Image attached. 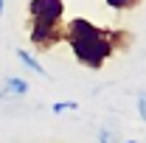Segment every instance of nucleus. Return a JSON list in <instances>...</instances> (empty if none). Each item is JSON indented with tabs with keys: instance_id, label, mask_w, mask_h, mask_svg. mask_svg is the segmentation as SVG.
Segmentation results:
<instances>
[{
	"instance_id": "obj_1",
	"label": "nucleus",
	"mask_w": 146,
	"mask_h": 143,
	"mask_svg": "<svg viewBox=\"0 0 146 143\" xmlns=\"http://www.w3.org/2000/svg\"><path fill=\"white\" fill-rule=\"evenodd\" d=\"M62 42H68L76 62L82 68H90V70H101L104 62L115 54L112 45H110L107 28H101V25H96L84 17H73L70 23H65Z\"/></svg>"
},
{
	"instance_id": "obj_2",
	"label": "nucleus",
	"mask_w": 146,
	"mask_h": 143,
	"mask_svg": "<svg viewBox=\"0 0 146 143\" xmlns=\"http://www.w3.org/2000/svg\"><path fill=\"white\" fill-rule=\"evenodd\" d=\"M62 34H65V20H28V39L39 54L59 45Z\"/></svg>"
},
{
	"instance_id": "obj_3",
	"label": "nucleus",
	"mask_w": 146,
	"mask_h": 143,
	"mask_svg": "<svg viewBox=\"0 0 146 143\" xmlns=\"http://www.w3.org/2000/svg\"><path fill=\"white\" fill-rule=\"evenodd\" d=\"M28 17L31 20H62L65 17V3L62 0H31L28 3Z\"/></svg>"
},
{
	"instance_id": "obj_4",
	"label": "nucleus",
	"mask_w": 146,
	"mask_h": 143,
	"mask_svg": "<svg viewBox=\"0 0 146 143\" xmlns=\"http://www.w3.org/2000/svg\"><path fill=\"white\" fill-rule=\"evenodd\" d=\"M107 34H110V45H112L115 54H124V51L132 48V34L129 31H124V28H107Z\"/></svg>"
},
{
	"instance_id": "obj_5",
	"label": "nucleus",
	"mask_w": 146,
	"mask_h": 143,
	"mask_svg": "<svg viewBox=\"0 0 146 143\" xmlns=\"http://www.w3.org/2000/svg\"><path fill=\"white\" fill-rule=\"evenodd\" d=\"M17 59L25 65V68H31L34 73H39V76H48V73H45V68H42V65H39V62H36V59L28 54V51H23V48H20V51H17Z\"/></svg>"
},
{
	"instance_id": "obj_6",
	"label": "nucleus",
	"mask_w": 146,
	"mask_h": 143,
	"mask_svg": "<svg viewBox=\"0 0 146 143\" xmlns=\"http://www.w3.org/2000/svg\"><path fill=\"white\" fill-rule=\"evenodd\" d=\"M104 3H107L112 11H118V14H121V11H132V9H138L143 0H104Z\"/></svg>"
},
{
	"instance_id": "obj_7",
	"label": "nucleus",
	"mask_w": 146,
	"mask_h": 143,
	"mask_svg": "<svg viewBox=\"0 0 146 143\" xmlns=\"http://www.w3.org/2000/svg\"><path fill=\"white\" fill-rule=\"evenodd\" d=\"M6 93L23 95V93H28V81H25V79H17V76H11V79L6 81Z\"/></svg>"
},
{
	"instance_id": "obj_8",
	"label": "nucleus",
	"mask_w": 146,
	"mask_h": 143,
	"mask_svg": "<svg viewBox=\"0 0 146 143\" xmlns=\"http://www.w3.org/2000/svg\"><path fill=\"white\" fill-rule=\"evenodd\" d=\"M51 109H54L56 115H59V112H65V109H79V104H76V101H56Z\"/></svg>"
},
{
	"instance_id": "obj_9",
	"label": "nucleus",
	"mask_w": 146,
	"mask_h": 143,
	"mask_svg": "<svg viewBox=\"0 0 146 143\" xmlns=\"http://www.w3.org/2000/svg\"><path fill=\"white\" fill-rule=\"evenodd\" d=\"M138 115L146 121V93H141V95H138Z\"/></svg>"
},
{
	"instance_id": "obj_10",
	"label": "nucleus",
	"mask_w": 146,
	"mask_h": 143,
	"mask_svg": "<svg viewBox=\"0 0 146 143\" xmlns=\"http://www.w3.org/2000/svg\"><path fill=\"white\" fill-rule=\"evenodd\" d=\"M101 143H115V138H112V135H110L107 129H101Z\"/></svg>"
},
{
	"instance_id": "obj_11",
	"label": "nucleus",
	"mask_w": 146,
	"mask_h": 143,
	"mask_svg": "<svg viewBox=\"0 0 146 143\" xmlns=\"http://www.w3.org/2000/svg\"><path fill=\"white\" fill-rule=\"evenodd\" d=\"M3 6H6V0H0V17H3Z\"/></svg>"
},
{
	"instance_id": "obj_12",
	"label": "nucleus",
	"mask_w": 146,
	"mask_h": 143,
	"mask_svg": "<svg viewBox=\"0 0 146 143\" xmlns=\"http://www.w3.org/2000/svg\"><path fill=\"white\" fill-rule=\"evenodd\" d=\"M127 143H135V140H127Z\"/></svg>"
}]
</instances>
